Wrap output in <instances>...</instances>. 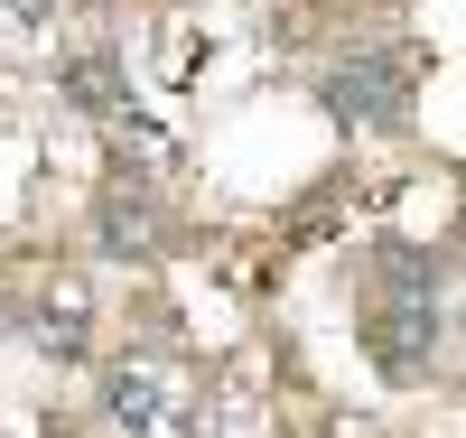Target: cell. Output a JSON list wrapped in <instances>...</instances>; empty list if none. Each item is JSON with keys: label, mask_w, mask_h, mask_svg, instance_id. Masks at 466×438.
Here are the masks:
<instances>
[{"label": "cell", "mask_w": 466, "mask_h": 438, "mask_svg": "<svg viewBox=\"0 0 466 438\" xmlns=\"http://www.w3.org/2000/svg\"><path fill=\"white\" fill-rule=\"evenodd\" d=\"M373 345H382V373L420 382L439 354V290H420V261H401V290L373 308Z\"/></svg>", "instance_id": "obj_1"}, {"label": "cell", "mask_w": 466, "mask_h": 438, "mask_svg": "<svg viewBox=\"0 0 466 438\" xmlns=\"http://www.w3.org/2000/svg\"><path fill=\"white\" fill-rule=\"evenodd\" d=\"M410 85H420V56L410 47L355 56L345 75H327V112H336V122H392V112L410 103Z\"/></svg>", "instance_id": "obj_2"}, {"label": "cell", "mask_w": 466, "mask_h": 438, "mask_svg": "<svg viewBox=\"0 0 466 438\" xmlns=\"http://www.w3.org/2000/svg\"><path fill=\"white\" fill-rule=\"evenodd\" d=\"M66 85H75V103H94V112H122V103H131V85H122V66H112V56H85Z\"/></svg>", "instance_id": "obj_3"}, {"label": "cell", "mask_w": 466, "mask_h": 438, "mask_svg": "<svg viewBox=\"0 0 466 438\" xmlns=\"http://www.w3.org/2000/svg\"><path fill=\"white\" fill-rule=\"evenodd\" d=\"M103 252H159V224H149V206H112V215H103Z\"/></svg>", "instance_id": "obj_4"}, {"label": "cell", "mask_w": 466, "mask_h": 438, "mask_svg": "<svg viewBox=\"0 0 466 438\" xmlns=\"http://www.w3.org/2000/svg\"><path fill=\"white\" fill-rule=\"evenodd\" d=\"M149 411H159L149 373H122V382H112V420H122V429H149Z\"/></svg>", "instance_id": "obj_5"}, {"label": "cell", "mask_w": 466, "mask_h": 438, "mask_svg": "<svg viewBox=\"0 0 466 438\" xmlns=\"http://www.w3.org/2000/svg\"><path fill=\"white\" fill-rule=\"evenodd\" d=\"M10 10H28V19H37V10H47V0H10Z\"/></svg>", "instance_id": "obj_6"}]
</instances>
